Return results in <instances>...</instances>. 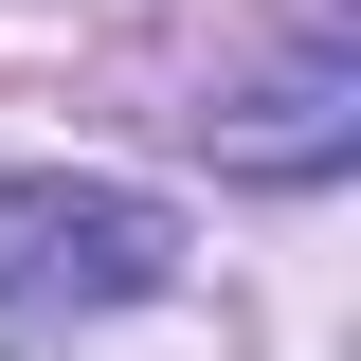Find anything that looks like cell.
Segmentation results:
<instances>
[{
	"instance_id": "6da1fadb",
	"label": "cell",
	"mask_w": 361,
	"mask_h": 361,
	"mask_svg": "<svg viewBox=\"0 0 361 361\" xmlns=\"http://www.w3.org/2000/svg\"><path fill=\"white\" fill-rule=\"evenodd\" d=\"M163 271H180V217L145 180H73V163L0 180V361H54L73 325L145 307Z\"/></svg>"
},
{
	"instance_id": "7a4b0ae2",
	"label": "cell",
	"mask_w": 361,
	"mask_h": 361,
	"mask_svg": "<svg viewBox=\"0 0 361 361\" xmlns=\"http://www.w3.org/2000/svg\"><path fill=\"white\" fill-rule=\"evenodd\" d=\"M217 145H235L253 180H325V163H343V54H307V73H271V90H235Z\"/></svg>"
}]
</instances>
